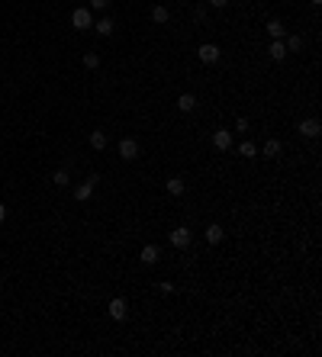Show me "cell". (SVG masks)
<instances>
[{
    "instance_id": "cell-1",
    "label": "cell",
    "mask_w": 322,
    "mask_h": 357,
    "mask_svg": "<svg viewBox=\"0 0 322 357\" xmlns=\"http://www.w3.org/2000/svg\"><path fill=\"white\" fill-rule=\"evenodd\" d=\"M168 238H171V245H174V248H190V241H194V232H190L187 225H180V229L168 232Z\"/></svg>"
},
{
    "instance_id": "cell-2",
    "label": "cell",
    "mask_w": 322,
    "mask_h": 357,
    "mask_svg": "<svg viewBox=\"0 0 322 357\" xmlns=\"http://www.w3.org/2000/svg\"><path fill=\"white\" fill-rule=\"evenodd\" d=\"M197 55H200V62H203V65H216V62H219V55H222V52H219V45H213V42H203Z\"/></svg>"
},
{
    "instance_id": "cell-3",
    "label": "cell",
    "mask_w": 322,
    "mask_h": 357,
    "mask_svg": "<svg viewBox=\"0 0 322 357\" xmlns=\"http://www.w3.org/2000/svg\"><path fill=\"white\" fill-rule=\"evenodd\" d=\"M71 26H74V29H90V26H94V13L87 10V7L74 10V13H71Z\"/></svg>"
},
{
    "instance_id": "cell-4",
    "label": "cell",
    "mask_w": 322,
    "mask_h": 357,
    "mask_svg": "<svg viewBox=\"0 0 322 357\" xmlns=\"http://www.w3.org/2000/svg\"><path fill=\"white\" fill-rule=\"evenodd\" d=\"M97 180H100L97 174H90V177H87L84 184H81V187L74 190V199H77V203H87V199H90V193H94V187H97Z\"/></svg>"
},
{
    "instance_id": "cell-5",
    "label": "cell",
    "mask_w": 322,
    "mask_h": 357,
    "mask_svg": "<svg viewBox=\"0 0 322 357\" xmlns=\"http://www.w3.org/2000/svg\"><path fill=\"white\" fill-rule=\"evenodd\" d=\"M107 312H110V319H116V322H123L126 316H129V306H126V299H110V306H107Z\"/></svg>"
},
{
    "instance_id": "cell-6",
    "label": "cell",
    "mask_w": 322,
    "mask_h": 357,
    "mask_svg": "<svg viewBox=\"0 0 322 357\" xmlns=\"http://www.w3.org/2000/svg\"><path fill=\"white\" fill-rule=\"evenodd\" d=\"M213 145L219 148V151H229V148H232V132H229V129H216V132H213Z\"/></svg>"
},
{
    "instance_id": "cell-7",
    "label": "cell",
    "mask_w": 322,
    "mask_h": 357,
    "mask_svg": "<svg viewBox=\"0 0 322 357\" xmlns=\"http://www.w3.org/2000/svg\"><path fill=\"white\" fill-rule=\"evenodd\" d=\"M119 155H123L126 161L139 158V142H135V138H123V142H119Z\"/></svg>"
},
{
    "instance_id": "cell-8",
    "label": "cell",
    "mask_w": 322,
    "mask_h": 357,
    "mask_svg": "<svg viewBox=\"0 0 322 357\" xmlns=\"http://www.w3.org/2000/svg\"><path fill=\"white\" fill-rule=\"evenodd\" d=\"M319 132H322L319 119H303V123H300V135H306V138H319Z\"/></svg>"
},
{
    "instance_id": "cell-9",
    "label": "cell",
    "mask_w": 322,
    "mask_h": 357,
    "mask_svg": "<svg viewBox=\"0 0 322 357\" xmlns=\"http://www.w3.org/2000/svg\"><path fill=\"white\" fill-rule=\"evenodd\" d=\"M225 238V229L219 222H213V225H206V241H210V245H219V241Z\"/></svg>"
},
{
    "instance_id": "cell-10",
    "label": "cell",
    "mask_w": 322,
    "mask_h": 357,
    "mask_svg": "<svg viewBox=\"0 0 322 357\" xmlns=\"http://www.w3.org/2000/svg\"><path fill=\"white\" fill-rule=\"evenodd\" d=\"M139 261H142V264H158V245H145L142 251H139Z\"/></svg>"
},
{
    "instance_id": "cell-11",
    "label": "cell",
    "mask_w": 322,
    "mask_h": 357,
    "mask_svg": "<svg viewBox=\"0 0 322 357\" xmlns=\"http://www.w3.org/2000/svg\"><path fill=\"white\" fill-rule=\"evenodd\" d=\"M267 55H271L274 62H284V58L290 55V52H287V45H284L281 39H274V42H271V48H267Z\"/></svg>"
},
{
    "instance_id": "cell-12",
    "label": "cell",
    "mask_w": 322,
    "mask_h": 357,
    "mask_svg": "<svg viewBox=\"0 0 322 357\" xmlns=\"http://www.w3.org/2000/svg\"><path fill=\"white\" fill-rule=\"evenodd\" d=\"M90 148L94 151H103V148H107V132H103V129H94L90 132Z\"/></svg>"
},
{
    "instance_id": "cell-13",
    "label": "cell",
    "mask_w": 322,
    "mask_h": 357,
    "mask_svg": "<svg viewBox=\"0 0 322 357\" xmlns=\"http://www.w3.org/2000/svg\"><path fill=\"white\" fill-rule=\"evenodd\" d=\"M94 29H97L100 36H113V29H116V23H113L110 16H103V20H97V23H94Z\"/></svg>"
},
{
    "instance_id": "cell-14",
    "label": "cell",
    "mask_w": 322,
    "mask_h": 357,
    "mask_svg": "<svg viewBox=\"0 0 322 357\" xmlns=\"http://www.w3.org/2000/svg\"><path fill=\"white\" fill-rule=\"evenodd\" d=\"M267 36H271V39H284L287 36V26L281 20H271V23H267Z\"/></svg>"
},
{
    "instance_id": "cell-15",
    "label": "cell",
    "mask_w": 322,
    "mask_h": 357,
    "mask_svg": "<svg viewBox=\"0 0 322 357\" xmlns=\"http://www.w3.org/2000/svg\"><path fill=\"white\" fill-rule=\"evenodd\" d=\"M164 190H168L171 196H180V193H184V190H187V184H184V180H180V177H171L168 184H164Z\"/></svg>"
},
{
    "instance_id": "cell-16",
    "label": "cell",
    "mask_w": 322,
    "mask_h": 357,
    "mask_svg": "<svg viewBox=\"0 0 322 357\" xmlns=\"http://www.w3.org/2000/svg\"><path fill=\"white\" fill-rule=\"evenodd\" d=\"M194 107H197V97H194V93H180V97H177V110H180V113H190Z\"/></svg>"
},
{
    "instance_id": "cell-17",
    "label": "cell",
    "mask_w": 322,
    "mask_h": 357,
    "mask_svg": "<svg viewBox=\"0 0 322 357\" xmlns=\"http://www.w3.org/2000/svg\"><path fill=\"white\" fill-rule=\"evenodd\" d=\"M171 20V13H168V7H152V23H158V26H164Z\"/></svg>"
},
{
    "instance_id": "cell-18",
    "label": "cell",
    "mask_w": 322,
    "mask_h": 357,
    "mask_svg": "<svg viewBox=\"0 0 322 357\" xmlns=\"http://www.w3.org/2000/svg\"><path fill=\"white\" fill-rule=\"evenodd\" d=\"M264 158H281V142L277 138H267L264 142Z\"/></svg>"
},
{
    "instance_id": "cell-19",
    "label": "cell",
    "mask_w": 322,
    "mask_h": 357,
    "mask_svg": "<svg viewBox=\"0 0 322 357\" xmlns=\"http://www.w3.org/2000/svg\"><path fill=\"white\" fill-rule=\"evenodd\" d=\"M52 184H55V187H68V184H71V177H68V171H65V168H58L55 174H52Z\"/></svg>"
},
{
    "instance_id": "cell-20",
    "label": "cell",
    "mask_w": 322,
    "mask_h": 357,
    "mask_svg": "<svg viewBox=\"0 0 322 357\" xmlns=\"http://www.w3.org/2000/svg\"><path fill=\"white\" fill-rule=\"evenodd\" d=\"M287 52H300V45H303V36H287Z\"/></svg>"
},
{
    "instance_id": "cell-21",
    "label": "cell",
    "mask_w": 322,
    "mask_h": 357,
    "mask_svg": "<svg viewBox=\"0 0 322 357\" xmlns=\"http://www.w3.org/2000/svg\"><path fill=\"white\" fill-rule=\"evenodd\" d=\"M100 65V55H97V52H87V55H84V68H97Z\"/></svg>"
},
{
    "instance_id": "cell-22",
    "label": "cell",
    "mask_w": 322,
    "mask_h": 357,
    "mask_svg": "<svg viewBox=\"0 0 322 357\" xmlns=\"http://www.w3.org/2000/svg\"><path fill=\"white\" fill-rule=\"evenodd\" d=\"M239 151L245 155V158H255V155H258V148L251 145V142H242V145H239Z\"/></svg>"
},
{
    "instance_id": "cell-23",
    "label": "cell",
    "mask_w": 322,
    "mask_h": 357,
    "mask_svg": "<svg viewBox=\"0 0 322 357\" xmlns=\"http://www.w3.org/2000/svg\"><path fill=\"white\" fill-rule=\"evenodd\" d=\"M110 0H90V10H107Z\"/></svg>"
},
{
    "instance_id": "cell-24",
    "label": "cell",
    "mask_w": 322,
    "mask_h": 357,
    "mask_svg": "<svg viewBox=\"0 0 322 357\" xmlns=\"http://www.w3.org/2000/svg\"><path fill=\"white\" fill-rule=\"evenodd\" d=\"M236 129H239V132H248V119L239 116V119H236Z\"/></svg>"
},
{
    "instance_id": "cell-25",
    "label": "cell",
    "mask_w": 322,
    "mask_h": 357,
    "mask_svg": "<svg viewBox=\"0 0 322 357\" xmlns=\"http://www.w3.org/2000/svg\"><path fill=\"white\" fill-rule=\"evenodd\" d=\"M194 16H197L200 23H203V20H206V7H197V10H194Z\"/></svg>"
},
{
    "instance_id": "cell-26",
    "label": "cell",
    "mask_w": 322,
    "mask_h": 357,
    "mask_svg": "<svg viewBox=\"0 0 322 357\" xmlns=\"http://www.w3.org/2000/svg\"><path fill=\"white\" fill-rule=\"evenodd\" d=\"M158 290H161L164 296H171V293H174V283H161V286H158Z\"/></svg>"
},
{
    "instance_id": "cell-27",
    "label": "cell",
    "mask_w": 322,
    "mask_h": 357,
    "mask_svg": "<svg viewBox=\"0 0 322 357\" xmlns=\"http://www.w3.org/2000/svg\"><path fill=\"white\" fill-rule=\"evenodd\" d=\"M210 7H216V10H222V7H229V0H210Z\"/></svg>"
},
{
    "instance_id": "cell-28",
    "label": "cell",
    "mask_w": 322,
    "mask_h": 357,
    "mask_svg": "<svg viewBox=\"0 0 322 357\" xmlns=\"http://www.w3.org/2000/svg\"><path fill=\"white\" fill-rule=\"evenodd\" d=\"M4 219H7V206L0 203V222H4Z\"/></svg>"
},
{
    "instance_id": "cell-29",
    "label": "cell",
    "mask_w": 322,
    "mask_h": 357,
    "mask_svg": "<svg viewBox=\"0 0 322 357\" xmlns=\"http://www.w3.org/2000/svg\"><path fill=\"white\" fill-rule=\"evenodd\" d=\"M309 4H312V7H319V4H322V0H309Z\"/></svg>"
},
{
    "instance_id": "cell-30",
    "label": "cell",
    "mask_w": 322,
    "mask_h": 357,
    "mask_svg": "<svg viewBox=\"0 0 322 357\" xmlns=\"http://www.w3.org/2000/svg\"><path fill=\"white\" fill-rule=\"evenodd\" d=\"M0 286H4V280H0Z\"/></svg>"
}]
</instances>
